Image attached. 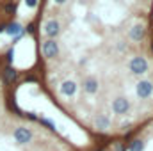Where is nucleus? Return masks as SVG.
Returning <instances> with one entry per match:
<instances>
[]
</instances>
